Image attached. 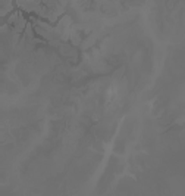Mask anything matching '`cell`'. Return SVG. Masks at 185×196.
Segmentation results:
<instances>
[{"label": "cell", "mask_w": 185, "mask_h": 196, "mask_svg": "<svg viewBox=\"0 0 185 196\" xmlns=\"http://www.w3.org/2000/svg\"><path fill=\"white\" fill-rule=\"evenodd\" d=\"M24 27H25V19L19 15V18H18V22H16V32H21L22 30H24Z\"/></svg>", "instance_id": "1"}, {"label": "cell", "mask_w": 185, "mask_h": 196, "mask_svg": "<svg viewBox=\"0 0 185 196\" xmlns=\"http://www.w3.org/2000/svg\"><path fill=\"white\" fill-rule=\"evenodd\" d=\"M27 34H28L29 37H32V30H31V25H29V24L27 25Z\"/></svg>", "instance_id": "2"}]
</instances>
